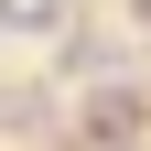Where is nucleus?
I'll return each mask as SVG.
<instances>
[{"label": "nucleus", "mask_w": 151, "mask_h": 151, "mask_svg": "<svg viewBox=\"0 0 151 151\" xmlns=\"http://www.w3.org/2000/svg\"><path fill=\"white\" fill-rule=\"evenodd\" d=\"M97 129H108V140H129V129H140V86H129V97L108 86V97H97Z\"/></svg>", "instance_id": "f257e3e1"}, {"label": "nucleus", "mask_w": 151, "mask_h": 151, "mask_svg": "<svg viewBox=\"0 0 151 151\" xmlns=\"http://www.w3.org/2000/svg\"><path fill=\"white\" fill-rule=\"evenodd\" d=\"M54 119V97H0V129H43Z\"/></svg>", "instance_id": "f03ea898"}]
</instances>
